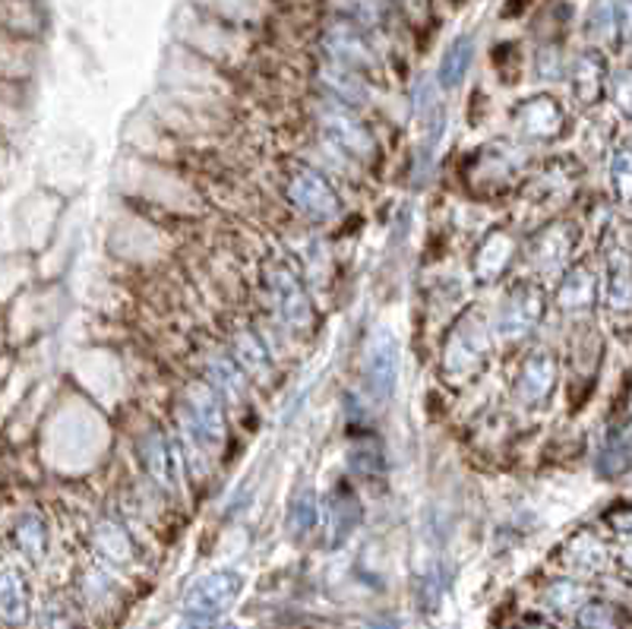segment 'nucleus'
Segmentation results:
<instances>
[{
  "label": "nucleus",
  "mask_w": 632,
  "mask_h": 629,
  "mask_svg": "<svg viewBox=\"0 0 632 629\" xmlns=\"http://www.w3.org/2000/svg\"><path fill=\"white\" fill-rule=\"evenodd\" d=\"M241 575L235 570H215L203 579H196L190 585V592L183 595V614L187 617H203L212 620L218 614H225L235 598L241 595Z\"/></svg>",
  "instance_id": "obj_1"
},
{
  "label": "nucleus",
  "mask_w": 632,
  "mask_h": 629,
  "mask_svg": "<svg viewBox=\"0 0 632 629\" xmlns=\"http://www.w3.org/2000/svg\"><path fill=\"white\" fill-rule=\"evenodd\" d=\"M183 427L203 450H218V443L225 437V415H222L218 399L210 390L190 392V399L183 405Z\"/></svg>",
  "instance_id": "obj_2"
},
{
  "label": "nucleus",
  "mask_w": 632,
  "mask_h": 629,
  "mask_svg": "<svg viewBox=\"0 0 632 629\" xmlns=\"http://www.w3.org/2000/svg\"><path fill=\"white\" fill-rule=\"evenodd\" d=\"M395 383H398V345L392 335L377 332L363 360V387L377 402H383L392 395Z\"/></svg>",
  "instance_id": "obj_3"
},
{
  "label": "nucleus",
  "mask_w": 632,
  "mask_h": 629,
  "mask_svg": "<svg viewBox=\"0 0 632 629\" xmlns=\"http://www.w3.org/2000/svg\"><path fill=\"white\" fill-rule=\"evenodd\" d=\"M291 200H295L307 215H313V218H332V215L338 212L335 190L323 180V175H317V171H310V168L295 171V178H291Z\"/></svg>",
  "instance_id": "obj_4"
},
{
  "label": "nucleus",
  "mask_w": 632,
  "mask_h": 629,
  "mask_svg": "<svg viewBox=\"0 0 632 629\" xmlns=\"http://www.w3.org/2000/svg\"><path fill=\"white\" fill-rule=\"evenodd\" d=\"M29 620V585L16 567H0V624L10 629Z\"/></svg>",
  "instance_id": "obj_5"
},
{
  "label": "nucleus",
  "mask_w": 632,
  "mask_h": 629,
  "mask_svg": "<svg viewBox=\"0 0 632 629\" xmlns=\"http://www.w3.org/2000/svg\"><path fill=\"white\" fill-rule=\"evenodd\" d=\"M323 127H326V133H330L332 140H335L342 150L351 152L355 158H367V155L373 152V140H370V133L361 127V120L345 115L342 108H326V111H323Z\"/></svg>",
  "instance_id": "obj_6"
},
{
  "label": "nucleus",
  "mask_w": 632,
  "mask_h": 629,
  "mask_svg": "<svg viewBox=\"0 0 632 629\" xmlns=\"http://www.w3.org/2000/svg\"><path fill=\"white\" fill-rule=\"evenodd\" d=\"M270 285L272 295H275V304H278V310L288 317V323L303 327V320L310 317V307H307V295H303L301 278H298L291 270L278 266V270H272Z\"/></svg>",
  "instance_id": "obj_7"
},
{
  "label": "nucleus",
  "mask_w": 632,
  "mask_h": 629,
  "mask_svg": "<svg viewBox=\"0 0 632 629\" xmlns=\"http://www.w3.org/2000/svg\"><path fill=\"white\" fill-rule=\"evenodd\" d=\"M13 538H16V547H20L29 560H41L45 544H48V535H45V525H41V519H38V515L26 512V515L16 522Z\"/></svg>",
  "instance_id": "obj_8"
},
{
  "label": "nucleus",
  "mask_w": 632,
  "mask_h": 629,
  "mask_svg": "<svg viewBox=\"0 0 632 629\" xmlns=\"http://www.w3.org/2000/svg\"><path fill=\"white\" fill-rule=\"evenodd\" d=\"M579 629H617V610L610 604H585L579 610Z\"/></svg>",
  "instance_id": "obj_9"
},
{
  "label": "nucleus",
  "mask_w": 632,
  "mask_h": 629,
  "mask_svg": "<svg viewBox=\"0 0 632 629\" xmlns=\"http://www.w3.org/2000/svg\"><path fill=\"white\" fill-rule=\"evenodd\" d=\"M313 522H317V507H313L310 494H301V497L295 500V510H291V532L303 535V532L313 529Z\"/></svg>",
  "instance_id": "obj_10"
},
{
  "label": "nucleus",
  "mask_w": 632,
  "mask_h": 629,
  "mask_svg": "<svg viewBox=\"0 0 632 629\" xmlns=\"http://www.w3.org/2000/svg\"><path fill=\"white\" fill-rule=\"evenodd\" d=\"M102 544L108 547V557H111V560H118V563L130 560V544H127V538H123L118 529H105Z\"/></svg>",
  "instance_id": "obj_11"
},
{
  "label": "nucleus",
  "mask_w": 632,
  "mask_h": 629,
  "mask_svg": "<svg viewBox=\"0 0 632 629\" xmlns=\"http://www.w3.org/2000/svg\"><path fill=\"white\" fill-rule=\"evenodd\" d=\"M465 63H468V55H458V51H452L450 58H446V63H443V83H446V86H455V83L462 80Z\"/></svg>",
  "instance_id": "obj_12"
},
{
  "label": "nucleus",
  "mask_w": 632,
  "mask_h": 629,
  "mask_svg": "<svg viewBox=\"0 0 632 629\" xmlns=\"http://www.w3.org/2000/svg\"><path fill=\"white\" fill-rule=\"evenodd\" d=\"M181 629H212V620H203V617H187V624Z\"/></svg>",
  "instance_id": "obj_13"
}]
</instances>
